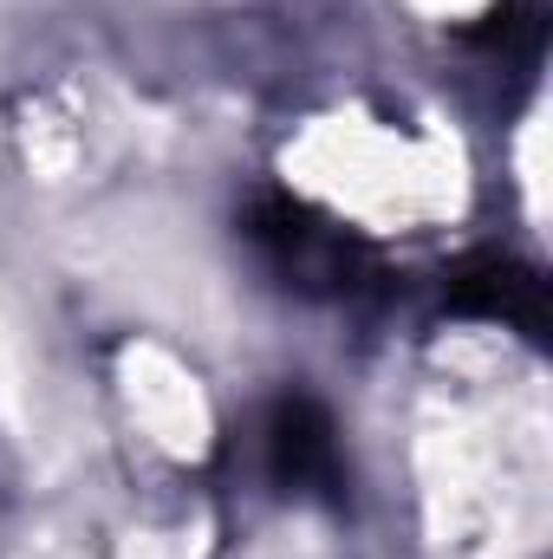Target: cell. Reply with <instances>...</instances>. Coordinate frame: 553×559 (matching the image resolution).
I'll list each match as a JSON object with an SVG mask.
<instances>
[{"instance_id": "obj_1", "label": "cell", "mask_w": 553, "mask_h": 559, "mask_svg": "<svg viewBox=\"0 0 553 559\" xmlns=\"http://www.w3.org/2000/svg\"><path fill=\"white\" fill-rule=\"evenodd\" d=\"M255 241H261V254L274 261L280 274H286V286H299V293L352 299V293H365V286L385 280L378 254L365 241H352L345 228L319 222L306 202H286V195H268L255 209Z\"/></svg>"}, {"instance_id": "obj_2", "label": "cell", "mask_w": 553, "mask_h": 559, "mask_svg": "<svg viewBox=\"0 0 553 559\" xmlns=\"http://www.w3.org/2000/svg\"><path fill=\"white\" fill-rule=\"evenodd\" d=\"M443 293H449L456 312L502 319V325H515L528 338H548V325H553L548 280H541V267H528L515 254H469V261H456L449 280H443Z\"/></svg>"}, {"instance_id": "obj_3", "label": "cell", "mask_w": 553, "mask_h": 559, "mask_svg": "<svg viewBox=\"0 0 553 559\" xmlns=\"http://www.w3.org/2000/svg\"><path fill=\"white\" fill-rule=\"evenodd\" d=\"M268 455H274V475L293 488H332L339 481V442H332V423L319 404L306 397H286L268 417Z\"/></svg>"}, {"instance_id": "obj_4", "label": "cell", "mask_w": 553, "mask_h": 559, "mask_svg": "<svg viewBox=\"0 0 553 559\" xmlns=\"http://www.w3.org/2000/svg\"><path fill=\"white\" fill-rule=\"evenodd\" d=\"M541 39H548V13H541V0H508V7H495L489 26H482V46H502L508 59H534Z\"/></svg>"}]
</instances>
